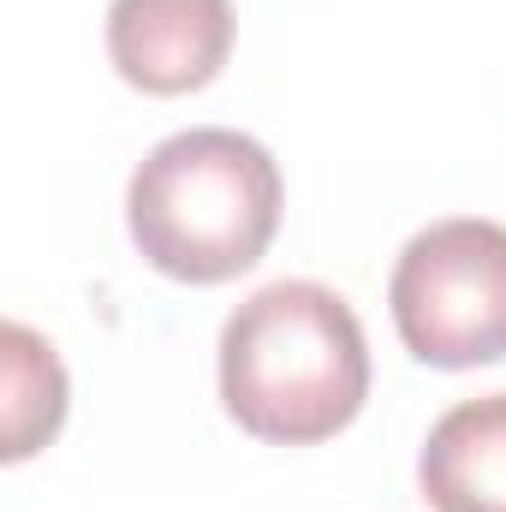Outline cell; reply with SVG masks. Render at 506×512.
<instances>
[{
	"label": "cell",
	"instance_id": "cell-1",
	"mask_svg": "<svg viewBox=\"0 0 506 512\" xmlns=\"http://www.w3.org/2000/svg\"><path fill=\"white\" fill-rule=\"evenodd\" d=\"M370 399V346L358 310L316 280H274L221 328V405L274 447L340 435Z\"/></svg>",
	"mask_w": 506,
	"mask_h": 512
},
{
	"label": "cell",
	"instance_id": "cell-3",
	"mask_svg": "<svg viewBox=\"0 0 506 512\" xmlns=\"http://www.w3.org/2000/svg\"><path fill=\"white\" fill-rule=\"evenodd\" d=\"M393 328L429 370H477L506 358V227L453 215L423 227L387 280Z\"/></svg>",
	"mask_w": 506,
	"mask_h": 512
},
{
	"label": "cell",
	"instance_id": "cell-6",
	"mask_svg": "<svg viewBox=\"0 0 506 512\" xmlns=\"http://www.w3.org/2000/svg\"><path fill=\"white\" fill-rule=\"evenodd\" d=\"M6 346V459H30L36 447H48L66 423V370L54 358V346L42 334H30L24 322H6L0 334Z\"/></svg>",
	"mask_w": 506,
	"mask_h": 512
},
{
	"label": "cell",
	"instance_id": "cell-4",
	"mask_svg": "<svg viewBox=\"0 0 506 512\" xmlns=\"http://www.w3.org/2000/svg\"><path fill=\"white\" fill-rule=\"evenodd\" d=\"M233 0H114L108 60L143 96H191L233 54Z\"/></svg>",
	"mask_w": 506,
	"mask_h": 512
},
{
	"label": "cell",
	"instance_id": "cell-2",
	"mask_svg": "<svg viewBox=\"0 0 506 512\" xmlns=\"http://www.w3.org/2000/svg\"><path fill=\"white\" fill-rule=\"evenodd\" d=\"M126 227L143 262L167 280H239L280 233V167L245 131H173L131 173Z\"/></svg>",
	"mask_w": 506,
	"mask_h": 512
},
{
	"label": "cell",
	"instance_id": "cell-5",
	"mask_svg": "<svg viewBox=\"0 0 506 512\" xmlns=\"http://www.w3.org/2000/svg\"><path fill=\"white\" fill-rule=\"evenodd\" d=\"M417 489L435 512H506V393L459 399L435 417Z\"/></svg>",
	"mask_w": 506,
	"mask_h": 512
}]
</instances>
